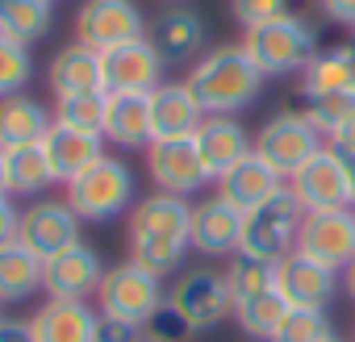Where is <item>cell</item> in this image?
<instances>
[{"instance_id": "8992f818", "label": "cell", "mask_w": 355, "mask_h": 342, "mask_svg": "<svg viewBox=\"0 0 355 342\" xmlns=\"http://www.w3.org/2000/svg\"><path fill=\"white\" fill-rule=\"evenodd\" d=\"M301 217H305V209L297 205V197H293L288 184H284L272 201H263L259 209H251V213L243 217L239 255H251V259H263V263H280L284 255L297 251Z\"/></svg>"}, {"instance_id": "b9f144b4", "label": "cell", "mask_w": 355, "mask_h": 342, "mask_svg": "<svg viewBox=\"0 0 355 342\" xmlns=\"http://www.w3.org/2000/svg\"><path fill=\"white\" fill-rule=\"evenodd\" d=\"M326 146H330V150H338L343 159H355V117H351L347 125H338V129L326 138Z\"/></svg>"}, {"instance_id": "f907efd6", "label": "cell", "mask_w": 355, "mask_h": 342, "mask_svg": "<svg viewBox=\"0 0 355 342\" xmlns=\"http://www.w3.org/2000/svg\"><path fill=\"white\" fill-rule=\"evenodd\" d=\"M142 342H150V338H142Z\"/></svg>"}, {"instance_id": "d6a6232c", "label": "cell", "mask_w": 355, "mask_h": 342, "mask_svg": "<svg viewBox=\"0 0 355 342\" xmlns=\"http://www.w3.org/2000/svg\"><path fill=\"white\" fill-rule=\"evenodd\" d=\"M105 96L109 92H92V96H63L55 100V121L84 129V134H101L105 138Z\"/></svg>"}, {"instance_id": "2e32d148", "label": "cell", "mask_w": 355, "mask_h": 342, "mask_svg": "<svg viewBox=\"0 0 355 342\" xmlns=\"http://www.w3.org/2000/svg\"><path fill=\"white\" fill-rule=\"evenodd\" d=\"M101 63H105V88L109 92H155L163 84V67H167L150 38L105 51Z\"/></svg>"}, {"instance_id": "52a82bcc", "label": "cell", "mask_w": 355, "mask_h": 342, "mask_svg": "<svg viewBox=\"0 0 355 342\" xmlns=\"http://www.w3.org/2000/svg\"><path fill=\"white\" fill-rule=\"evenodd\" d=\"M322 146H326V138L313 129V121H309L305 113H276V117L263 121L259 134H255V154H259L272 171H280L284 180L293 176L297 167H305Z\"/></svg>"}, {"instance_id": "9c48e42d", "label": "cell", "mask_w": 355, "mask_h": 342, "mask_svg": "<svg viewBox=\"0 0 355 342\" xmlns=\"http://www.w3.org/2000/svg\"><path fill=\"white\" fill-rule=\"evenodd\" d=\"M146 17L138 9V0H84L76 13V42L92 51H117L125 42L146 38Z\"/></svg>"}, {"instance_id": "f35d334b", "label": "cell", "mask_w": 355, "mask_h": 342, "mask_svg": "<svg viewBox=\"0 0 355 342\" xmlns=\"http://www.w3.org/2000/svg\"><path fill=\"white\" fill-rule=\"evenodd\" d=\"M96 342H142V330L138 325H125V321H113V317H101Z\"/></svg>"}, {"instance_id": "ffe728a7", "label": "cell", "mask_w": 355, "mask_h": 342, "mask_svg": "<svg viewBox=\"0 0 355 342\" xmlns=\"http://www.w3.org/2000/svg\"><path fill=\"white\" fill-rule=\"evenodd\" d=\"M51 92L55 100L63 96H92V92H109L105 88V63L101 51L84 46V42H67L63 51H55L51 59Z\"/></svg>"}, {"instance_id": "4316f807", "label": "cell", "mask_w": 355, "mask_h": 342, "mask_svg": "<svg viewBox=\"0 0 355 342\" xmlns=\"http://www.w3.org/2000/svg\"><path fill=\"white\" fill-rule=\"evenodd\" d=\"M42 271L46 263L26 242H5L0 246V305H21L34 292H42Z\"/></svg>"}, {"instance_id": "5bb4252c", "label": "cell", "mask_w": 355, "mask_h": 342, "mask_svg": "<svg viewBox=\"0 0 355 342\" xmlns=\"http://www.w3.org/2000/svg\"><path fill=\"white\" fill-rule=\"evenodd\" d=\"M101 280H105V259L88 242H76L71 251L46 259L42 292L51 300H96Z\"/></svg>"}, {"instance_id": "cb8c5ba5", "label": "cell", "mask_w": 355, "mask_h": 342, "mask_svg": "<svg viewBox=\"0 0 355 342\" xmlns=\"http://www.w3.org/2000/svg\"><path fill=\"white\" fill-rule=\"evenodd\" d=\"M146 38L155 42V51L163 55L167 67H171V63L180 67V63H189V59L201 55V46H205V21H201L193 9H167V13L150 26Z\"/></svg>"}, {"instance_id": "603a6c76", "label": "cell", "mask_w": 355, "mask_h": 342, "mask_svg": "<svg viewBox=\"0 0 355 342\" xmlns=\"http://www.w3.org/2000/svg\"><path fill=\"white\" fill-rule=\"evenodd\" d=\"M105 142H117L125 150L150 146V92H109L105 96Z\"/></svg>"}, {"instance_id": "7bdbcfd3", "label": "cell", "mask_w": 355, "mask_h": 342, "mask_svg": "<svg viewBox=\"0 0 355 342\" xmlns=\"http://www.w3.org/2000/svg\"><path fill=\"white\" fill-rule=\"evenodd\" d=\"M0 342H34L30 321H5L0 325Z\"/></svg>"}, {"instance_id": "277c9868", "label": "cell", "mask_w": 355, "mask_h": 342, "mask_svg": "<svg viewBox=\"0 0 355 342\" xmlns=\"http://www.w3.org/2000/svg\"><path fill=\"white\" fill-rule=\"evenodd\" d=\"M63 188H67L63 201L76 209L80 222H113L117 213L134 209V171L113 154L96 159L84 176H76Z\"/></svg>"}, {"instance_id": "44dd1931", "label": "cell", "mask_w": 355, "mask_h": 342, "mask_svg": "<svg viewBox=\"0 0 355 342\" xmlns=\"http://www.w3.org/2000/svg\"><path fill=\"white\" fill-rule=\"evenodd\" d=\"M284 184H288V180L280 176V171H272L259 154H247L239 167H230L226 176L218 180V197H222L226 205H234L239 213H251V209H259L263 201H272Z\"/></svg>"}, {"instance_id": "f546056e", "label": "cell", "mask_w": 355, "mask_h": 342, "mask_svg": "<svg viewBox=\"0 0 355 342\" xmlns=\"http://www.w3.org/2000/svg\"><path fill=\"white\" fill-rule=\"evenodd\" d=\"M288 300H284V292L280 288H268V292H255V296H243V300H234V321H239V330L243 334H251V338H259V342H272L276 338V330H280V321L288 317Z\"/></svg>"}, {"instance_id": "1f68e13d", "label": "cell", "mask_w": 355, "mask_h": 342, "mask_svg": "<svg viewBox=\"0 0 355 342\" xmlns=\"http://www.w3.org/2000/svg\"><path fill=\"white\" fill-rule=\"evenodd\" d=\"M222 276H226V288H230L234 300L276 288V263H263V259H251V255H234Z\"/></svg>"}, {"instance_id": "7dc6e473", "label": "cell", "mask_w": 355, "mask_h": 342, "mask_svg": "<svg viewBox=\"0 0 355 342\" xmlns=\"http://www.w3.org/2000/svg\"><path fill=\"white\" fill-rule=\"evenodd\" d=\"M347 51H351V67H355V38H351V42H347Z\"/></svg>"}, {"instance_id": "9a60e30c", "label": "cell", "mask_w": 355, "mask_h": 342, "mask_svg": "<svg viewBox=\"0 0 355 342\" xmlns=\"http://www.w3.org/2000/svg\"><path fill=\"white\" fill-rule=\"evenodd\" d=\"M276 288L284 292V300L293 309H326L334 300V292L343 288V276L330 271L326 263L293 251L276 263Z\"/></svg>"}, {"instance_id": "4fadbf2b", "label": "cell", "mask_w": 355, "mask_h": 342, "mask_svg": "<svg viewBox=\"0 0 355 342\" xmlns=\"http://www.w3.org/2000/svg\"><path fill=\"white\" fill-rule=\"evenodd\" d=\"M297 251L343 276L355 263V209L305 213L301 217V234H297Z\"/></svg>"}, {"instance_id": "e575fe53", "label": "cell", "mask_w": 355, "mask_h": 342, "mask_svg": "<svg viewBox=\"0 0 355 342\" xmlns=\"http://www.w3.org/2000/svg\"><path fill=\"white\" fill-rule=\"evenodd\" d=\"M301 113L313 121V129H318L322 138H330L338 125H347V121L355 117V88H347V92H330V96H313L309 109H301Z\"/></svg>"}, {"instance_id": "bcb514c9", "label": "cell", "mask_w": 355, "mask_h": 342, "mask_svg": "<svg viewBox=\"0 0 355 342\" xmlns=\"http://www.w3.org/2000/svg\"><path fill=\"white\" fill-rule=\"evenodd\" d=\"M9 192V180H5V150H0V197Z\"/></svg>"}, {"instance_id": "83f0119b", "label": "cell", "mask_w": 355, "mask_h": 342, "mask_svg": "<svg viewBox=\"0 0 355 342\" xmlns=\"http://www.w3.org/2000/svg\"><path fill=\"white\" fill-rule=\"evenodd\" d=\"M5 180H9V197H30V201L46 197V188L59 184L55 171H51V159L42 150V142L38 146L5 150Z\"/></svg>"}, {"instance_id": "ac0fdd59", "label": "cell", "mask_w": 355, "mask_h": 342, "mask_svg": "<svg viewBox=\"0 0 355 342\" xmlns=\"http://www.w3.org/2000/svg\"><path fill=\"white\" fill-rule=\"evenodd\" d=\"M243 217L247 213H239L222 197L193 205V251H201L209 259H234L239 242H243Z\"/></svg>"}, {"instance_id": "5b68a950", "label": "cell", "mask_w": 355, "mask_h": 342, "mask_svg": "<svg viewBox=\"0 0 355 342\" xmlns=\"http://www.w3.org/2000/svg\"><path fill=\"white\" fill-rule=\"evenodd\" d=\"M167 300L163 284L155 271L138 267L134 259H121L113 267H105V280L96 288V313L101 317H113V321H125V325H146L159 305Z\"/></svg>"}, {"instance_id": "836d02e7", "label": "cell", "mask_w": 355, "mask_h": 342, "mask_svg": "<svg viewBox=\"0 0 355 342\" xmlns=\"http://www.w3.org/2000/svg\"><path fill=\"white\" fill-rule=\"evenodd\" d=\"M30 75H34V55H30V46L0 34V100L21 96V88L30 84Z\"/></svg>"}, {"instance_id": "e0dca14e", "label": "cell", "mask_w": 355, "mask_h": 342, "mask_svg": "<svg viewBox=\"0 0 355 342\" xmlns=\"http://www.w3.org/2000/svg\"><path fill=\"white\" fill-rule=\"evenodd\" d=\"M193 138H197V150H201L209 180H222L230 167H239L247 154H255V138L239 117H205Z\"/></svg>"}, {"instance_id": "4dcf8cb0", "label": "cell", "mask_w": 355, "mask_h": 342, "mask_svg": "<svg viewBox=\"0 0 355 342\" xmlns=\"http://www.w3.org/2000/svg\"><path fill=\"white\" fill-rule=\"evenodd\" d=\"M55 26L51 0H0V34L13 42H42Z\"/></svg>"}, {"instance_id": "f6af8a7d", "label": "cell", "mask_w": 355, "mask_h": 342, "mask_svg": "<svg viewBox=\"0 0 355 342\" xmlns=\"http://www.w3.org/2000/svg\"><path fill=\"white\" fill-rule=\"evenodd\" d=\"M347 192H351V209H355V159H347Z\"/></svg>"}, {"instance_id": "484cf974", "label": "cell", "mask_w": 355, "mask_h": 342, "mask_svg": "<svg viewBox=\"0 0 355 342\" xmlns=\"http://www.w3.org/2000/svg\"><path fill=\"white\" fill-rule=\"evenodd\" d=\"M55 125V113L42 109L30 96H9L0 100V150H17V146H38Z\"/></svg>"}, {"instance_id": "7c38bea8", "label": "cell", "mask_w": 355, "mask_h": 342, "mask_svg": "<svg viewBox=\"0 0 355 342\" xmlns=\"http://www.w3.org/2000/svg\"><path fill=\"white\" fill-rule=\"evenodd\" d=\"M17 242H26L42 263L71 251L80 242V217L67 201L55 197H38L21 209V226H17Z\"/></svg>"}, {"instance_id": "7402d4cb", "label": "cell", "mask_w": 355, "mask_h": 342, "mask_svg": "<svg viewBox=\"0 0 355 342\" xmlns=\"http://www.w3.org/2000/svg\"><path fill=\"white\" fill-rule=\"evenodd\" d=\"M42 150H46V159H51L55 180H59V184H71L76 176H84V171H88L96 159H105V138L55 121L51 134L42 138Z\"/></svg>"}, {"instance_id": "30bf717a", "label": "cell", "mask_w": 355, "mask_h": 342, "mask_svg": "<svg viewBox=\"0 0 355 342\" xmlns=\"http://www.w3.org/2000/svg\"><path fill=\"white\" fill-rule=\"evenodd\" d=\"M288 192L297 197V205L305 213H334V209H351V192H347V159L330 146H322L305 167H297L288 176Z\"/></svg>"}, {"instance_id": "681fc988", "label": "cell", "mask_w": 355, "mask_h": 342, "mask_svg": "<svg viewBox=\"0 0 355 342\" xmlns=\"http://www.w3.org/2000/svg\"><path fill=\"white\" fill-rule=\"evenodd\" d=\"M0 325H5V305H0Z\"/></svg>"}, {"instance_id": "7a4b0ae2", "label": "cell", "mask_w": 355, "mask_h": 342, "mask_svg": "<svg viewBox=\"0 0 355 342\" xmlns=\"http://www.w3.org/2000/svg\"><path fill=\"white\" fill-rule=\"evenodd\" d=\"M263 80L268 75L251 63L243 42L201 55L193 63V71L184 75V84H189V92H193V100L201 105L205 117H234L239 109H247L259 96Z\"/></svg>"}, {"instance_id": "f1b7e54d", "label": "cell", "mask_w": 355, "mask_h": 342, "mask_svg": "<svg viewBox=\"0 0 355 342\" xmlns=\"http://www.w3.org/2000/svg\"><path fill=\"white\" fill-rule=\"evenodd\" d=\"M347 88H355V67H351L347 42L343 46H330V51H318L313 63L301 71V96L305 100L330 96V92H347Z\"/></svg>"}, {"instance_id": "d590c367", "label": "cell", "mask_w": 355, "mask_h": 342, "mask_svg": "<svg viewBox=\"0 0 355 342\" xmlns=\"http://www.w3.org/2000/svg\"><path fill=\"white\" fill-rule=\"evenodd\" d=\"M322 338H330L326 309H288L272 342H322Z\"/></svg>"}, {"instance_id": "816d5d0a", "label": "cell", "mask_w": 355, "mask_h": 342, "mask_svg": "<svg viewBox=\"0 0 355 342\" xmlns=\"http://www.w3.org/2000/svg\"><path fill=\"white\" fill-rule=\"evenodd\" d=\"M51 5H55V0H51Z\"/></svg>"}, {"instance_id": "ba28073f", "label": "cell", "mask_w": 355, "mask_h": 342, "mask_svg": "<svg viewBox=\"0 0 355 342\" xmlns=\"http://www.w3.org/2000/svg\"><path fill=\"white\" fill-rule=\"evenodd\" d=\"M167 305L184 317V325L193 334H205V330L222 325L234 313V296L226 288V276L222 271H209V267L184 271L180 280L167 288Z\"/></svg>"}, {"instance_id": "ee69618b", "label": "cell", "mask_w": 355, "mask_h": 342, "mask_svg": "<svg viewBox=\"0 0 355 342\" xmlns=\"http://www.w3.org/2000/svg\"><path fill=\"white\" fill-rule=\"evenodd\" d=\"M343 292H347V296L355 300V263H351V267L343 271Z\"/></svg>"}, {"instance_id": "8fae6325", "label": "cell", "mask_w": 355, "mask_h": 342, "mask_svg": "<svg viewBox=\"0 0 355 342\" xmlns=\"http://www.w3.org/2000/svg\"><path fill=\"white\" fill-rule=\"evenodd\" d=\"M146 171L159 192H171V197H193L197 188L209 184V171L201 163V150H197V138H155L146 146Z\"/></svg>"}, {"instance_id": "d4e9b609", "label": "cell", "mask_w": 355, "mask_h": 342, "mask_svg": "<svg viewBox=\"0 0 355 342\" xmlns=\"http://www.w3.org/2000/svg\"><path fill=\"white\" fill-rule=\"evenodd\" d=\"M205 121L201 105L193 100L189 84H159L150 92V129L155 138H189Z\"/></svg>"}, {"instance_id": "74e56055", "label": "cell", "mask_w": 355, "mask_h": 342, "mask_svg": "<svg viewBox=\"0 0 355 342\" xmlns=\"http://www.w3.org/2000/svg\"><path fill=\"white\" fill-rule=\"evenodd\" d=\"M142 338H150V342H189L193 338V330L184 325V317L180 313H175L167 300L159 305V313L142 325Z\"/></svg>"}, {"instance_id": "6da1fadb", "label": "cell", "mask_w": 355, "mask_h": 342, "mask_svg": "<svg viewBox=\"0 0 355 342\" xmlns=\"http://www.w3.org/2000/svg\"><path fill=\"white\" fill-rule=\"evenodd\" d=\"M125 242L130 259L155 276L180 271L189 246H193V205L189 197H171V192H150L134 201L130 222H125Z\"/></svg>"}, {"instance_id": "ab89813d", "label": "cell", "mask_w": 355, "mask_h": 342, "mask_svg": "<svg viewBox=\"0 0 355 342\" xmlns=\"http://www.w3.org/2000/svg\"><path fill=\"white\" fill-rule=\"evenodd\" d=\"M17 226H21V209H17V197H0V246L17 238Z\"/></svg>"}, {"instance_id": "60d3db41", "label": "cell", "mask_w": 355, "mask_h": 342, "mask_svg": "<svg viewBox=\"0 0 355 342\" xmlns=\"http://www.w3.org/2000/svg\"><path fill=\"white\" fill-rule=\"evenodd\" d=\"M318 9H322L330 21H338V26H351V30H355V0H318Z\"/></svg>"}, {"instance_id": "8d00e7d4", "label": "cell", "mask_w": 355, "mask_h": 342, "mask_svg": "<svg viewBox=\"0 0 355 342\" xmlns=\"http://www.w3.org/2000/svg\"><path fill=\"white\" fill-rule=\"evenodd\" d=\"M230 13L243 30H255V26H268V21H280L293 13V0H230Z\"/></svg>"}, {"instance_id": "c3c4849f", "label": "cell", "mask_w": 355, "mask_h": 342, "mask_svg": "<svg viewBox=\"0 0 355 342\" xmlns=\"http://www.w3.org/2000/svg\"><path fill=\"white\" fill-rule=\"evenodd\" d=\"M322 342H343V338H334V334H330V338H322Z\"/></svg>"}, {"instance_id": "d6986e66", "label": "cell", "mask_w": 355, "mask_h": 342, "mask_svg": "<svg viewBox=\"0 0 355 342\" xmlns=\"http://www.w3.org/2000/svg\"><path fill=\"white\" fill-rule=\"evenodd\" d=\"M101 313L88 300H42V309L30 317L34 342H96Z\"/></svg>"}, {"instance_id": "3957f363", "label": "cell", "mask_w": 355, "mask_h": 342, "mask_svg": "<svg viewBox=\"0 0 355 342\" xmlns=\"http://www.w3.org/2000/svg\"><path fill=\"white\" fill-rule=\"evenodd\" d=\"M243 51L251 55V63L263 75H301L318 55V34H313V26L305 17L288 13L280 21L247 30Z\"/></svg>"}]
</instances>
